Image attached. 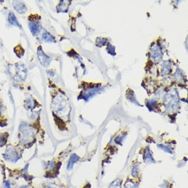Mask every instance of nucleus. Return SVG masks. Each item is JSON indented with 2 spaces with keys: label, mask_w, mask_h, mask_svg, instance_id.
Listing matches in <instances>:
<instances>
[{
  "label": "nucleus",
  "mask_w": 188,
  "mask_h": 188,
  "mask_svg": "<svg viewBox=\"0 0 188 188\" xmlns=\"http://www.w3.org/2000/svg\"><path fill=\"white\" fill-rule=\"evenodd\" d=\"M19 138L20 144L25 148H30L36 142L35 130L27 122H22L19 126Z\"/></svg>",
  "instance_id": "f257e3e1"
},
{
  "label": "nucleus",
  "mask_w": 188,
  "mask_h": 188,
  "mask_svg": "<svg viewBox=\"0 0 188 188\" xmlns=\"http://www.w3.org/2000/svg\"><path fill=\"white\" fill-rule=\"evenodd\" d=\"M23 150L16 146H9L5 151L3 157L7 162L16 163L22 157Z\"/></svg>",
  "instance_id": "f03ea898"
},
{
  "label": "nucleus",
  "mask_w": 188,
  "mask_h": 188,
  "mask_svg": "<svg viewBox=\"0 0 188 188\" xmlns=\"http://www.w3.org/2000/svg\"><path fill=\"white\" fill-rule=\"evenodd\" d=\"M141 162H138V160H133L132 162L131 169V176L133 179H134L138 181L141 182L142 180V170H141Z\"/></svg>",
  "instance_id": "7ed1b4c3"
},
{
  "label": "nucleus",
  "mask_w": 188,
  "mask_h": 188,
  "mask_svg": "<svg viewBox=\"0 0 188 188\" xmlns=\"http://www.w3.org/2000/svg\"><path fill=\"white\" fill-rule=\"evenodd\" d=\"M16 77L18 80L22 81L25 79L27 76V70L25 65L22 63H19L16 64Z\"/></svg>",
  "instance_id": "20e7f679"
},
{
  "label": "nucleus",
  "mask_w": 188,
  "mask_h": 188,
  "mask_svg": "<svg viewBox=\"0 0 188 188\" xmlns=\"http://www.w3.org/2000/svg\"><path fill=\"white\" fill-rule=\"evenodd\" d=\"M139 184L140 183L138 181H137L132 177L128 176L126 177L125 182L124 183L122 188H139Z\"/></svg>",
  "instance_id": "39448f33"
},
{
  "label": "nucleus",
  "mask_w": 188,
  "mask_h": 188,
  "mask_svg": "<svg viewBox=\"0 0 188 188\" xmlns=\"http://www.w3.org/2000/svg\"><path fill=\"white\" fill-rule=\"evenodd\" d=\"M14 10L19 14H25L27 12V7L25 4L22 1H14L12 3Z\"/></svg>",
  "instance_id": "423d86ee"
},
{
  "label": "nucleus",
  "mask_w": 188,
  "mask_h": 188,
  "mask_svg": "<svg viewBox=\"0 0 188 188\" xmlns=\"http://www.w3.org/2000/svg\"><path fill=\"white\" fill-rule=\"evenodd\" d=\"M143 161L146 164L155 163L154 158L151 153L149 147H146L143 152Z\"/></svg>",
  "instance_id": "0eeeda50"
},
{
  "label": "nucleus",
  "mask_w": 188,
  "mask_h": 188,
  "mask_svg": "<svg viewBox=\"0 0 188 188\" xmlns=\"http://www.w3.org/2000/svg\"><path fill=\"white\" fill-rule=\"evenodd\" d=\"M38 56H39V60L40 62H41V64H42L43 66H45V67H47L49 65L51 62V60L49 57L47 56V55L45 54V53H43V51L41 49L38 50Z\"/></svg>",
  "instance_id": "6e6552de"
},
{
  "label": "nucleus",
  "mask_w": 188,
  "mask_h": 188,
  "mask_svg": "<svg viewBox=\"0 0 188 188\" xmlns=\"http://www.w3.org/2000/svg\"><path fill=\"white\" fill-rule=\"evenodd\" d=\"M79 160H80V157H79L76 154L72 155L70 157L69 160H68L67 167H66V168H67L68 170H71L73 169V166L75 165V164L77 163Z\"/></svg>",
  "instance_id": "1a4fd4ad"
},
{
  "label": "nucleus",
  "mask_w": 188,
  "mask_h": 188,
  "mask_svg": "<svg viewBox=\"0 0 188 188\" xmlns=\"http://www.w3.org/2000/svg\"><path fill=\"white\" fill-rule=\"evenodd\" d=\"M43 188H66L64 184L57 182H45L43 183Z\"/></svg>",
  "instance_id": "9d476101"
},
{
  "label": "nucleus",
  "mask_w": 188,
  "mask_h": 188,
  "mask_svg": "<svg viewBox=\"0 0 188 188\" xmlns=\"http://www.w3.org/2000/svg\"><path fill=\"white\" fill-rule=\"evenodd\" d=\"M29 28H30L32 34H33L34 36H36V34L39 32L41 26H40L39 23L32 21V22L30 23V24H29Z\"/></svg>",
  "instance_id": "9b49d317"
},
{
  "label": "nucleus",
  "mask_w": 188,
  "mask_h": 188,
  "mask_svg": "<svg viewBox=\"0 0 188 188\" xmlns=\"http://www.w3.org/2000/svg\"><path fill=\"white\" fill-rule=\"evenodd\" d=\"M8 22L10 23V25H14V26H17L18 28H19L20 29H21V25L19 24V23L18 22L17 18H16L15 15H14V14L13 12H10L9 13V15H8Z\"/></svg>",
  "instance_id": "f8f14e48"
},
{
  "label": "nucleus",
  "mask_w": 188,
  "mask_h": 188,
  "mask_svg": "<svg viewBox=\"0 0 188 188\" xmlns=\"http://www.w3.org/2000/svg\"><path fill=\"white\" fill-rule=\"evenodd\" d=\"M122 179L118 177L110 184L108 188H122Z\"/></svg>",
  "instance_id": "ddd939ff"
},
{
  "label": "nucleus",
  "mask_w": 188,
  "mask_h": 188,
  "mask_svg": "<svg viewBox=\"0 0 188 188\" xmlns=\"http://www.w3.org/2000/svg\"><path fill=\"white\" fill-rule=\"evenodd\" d=\"M8 136V133H7V132L0 133V147H2V146L6 145Z\"/></svg>",
  "instance_id": "4468645a"
},
{
  "label": "nucleus",
  "mask_w": 188,
  "mask_h": 188,
  "mask_svg": "<svg viewBox=\"0 0 188 188\" xmlns=\"http://www.w3.org/2000/svg\"><path fill=\"white\" fill-rule=\"evenodd\" d=\"M43 38L45 41H48V42H53L55 41V38L52 35H51L47 32H45V33H43Z\"/></svg>",
  "instance_id": "2eb2a0df"
},
{
  "label": "nucleus",
  "mask_w": 188,
  "mask_h": 188,
  "mask_svg": "<svg viewBox=\"0 0 188 188\" xmlns=\"http://www.w3.org/2000/svg\"><path fill=\"white\" fill-rule=\"evenodd\" d=\"M14 51H15L16 54L19 57H21V55H23V53H24V50L23 49V48L21 46H17V47L14 48Z\"/></svg>",
  "instance_id": "dca6fc26"
},
{
  "label": "nucleus",
  "mask_w": 188,
  "mask_h": 188,
  "mask_svg": "<svg viewBox=\"0 0 188 188\" xmlns=\"http://www.w3.org/2000/svg\"><path fill=\"white\" fill-rule=\"evenodd\" d=\"M4 185L5 188H11V185H10V183L8 181H6L4 182Z\"/></svg>",
  "instance_id": "f3484780"
},
{
  "label": "nucleus",
  "mask_w": 188,
  "mask_h": 188,
  "mask_svg": "<svg viewBox=\"0 0 188 188\" xmlns=\"http://www.w3.org/2000/svg\"><path fill=\"white\" fill-rule=\"evenodd\" d=\"M19 188H36V187H34V186H33V187H32V186L31 185V183H30L29 184V185H23V186H21V187H19Z\"/></svg>",
  "instance_id": "a211bd4d"
}]
</instances>
